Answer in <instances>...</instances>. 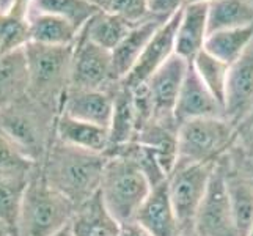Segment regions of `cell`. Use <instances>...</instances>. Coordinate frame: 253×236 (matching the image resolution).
Listing matches in <instances>:
<instances>
[{
  "label": "cell",
  "instance_id": "1",
  "mask_svg": "<svg viewBox=\"0 0 253 236\" xmlns=\"http://www.w3.org/2000/svg\"><path fill=\"white\" fill-rule=\"evenodd\" d=\"M107 156L54 141L40 170L50 188L65 195L76 208L99 192Z\"/></svg>",
  "mask_w": 253,
  "mask_h": 236
},
{
  "label": "cell",
  "instance_id": "2",
  "mask_svg": "<svg viewBox=\"0 0 253 236\" xmlns=\"http://www.w3.org/2000/svg\"><path fill=\"white\" fill-rule=\"evenodd\" d=\"M151 188L146 173L130 154L117 153L107 156L99 195L120 224L135 221L138 209L151 192Z\"/></svg>",
  "mask_w": 253,
  "mask_h": 236
},
{
  "label": "cell",
  "instance_id": "3",
  "mask_svg": "<svg viewBox=\"0 0 253 236\" xmlns=\"http://www.w3.org/2000/svg\"><path fill=\"white\" fill-rule=\"evenodd\" d=\"M58 117L60 113L41 106L27 94L0 110V129L32 162L40 165L55 141Z\"/></svg>",
  "mask_w": 253,
  "mask_h": 236
},
{
  "label": "cell",
  "instance_id": "4",
  "mask_svg": "<svg viewBox=\"0 0 253 236\" xmlns=\"http://www.w3.org/2000/svg\"><path fill=\"white\" fill-rule=\"evenodd\" d=\"M74 46H46L29 43L25 46L29 65V98L57 113H62L69 90Z\"/></svg>",
  "mask_w": 253,
  "mask_h": 236
},
{
  "label": "cell",
  "instance_id": "5",
  "mask_svg": "<svg viewBox=\"0 0 253 236\" xmlns=\"http://www.w3.org/2000/svg\"><path fill=\"white\" fill-rule=\"evenodd\" d=\"M76 206L47 185L40 165L33 170L21 208L16 236H52L71 224Z\"/></svg>",
  "mask_w": 253,
  "mask_h": 236
},
{
  "label": "cell",
  "instance_id": "6",
  "mask_svg": "<svg viewBox=\"0 0 253 236\" xmlns=\"http://www.w3.org/2000/svg\"><path fill=\"white\" fill-rule=\"evenodd\" d=\"M238 129L225 117L195 118L178 128L176 164H217L238 142Z\"/></svg>",
  "mask_w": 253,
  "mask_h": 236
},
{
  "label": "cell",
  "instance_id": "7",
  "mask_svg": "<svg viewBox=\"0 0 253 236\" xmlns=\"http://www.w3.org/2000/svg\"><path fill=\"white\" fill-rule=\"evenodd\" d=\"M217 164H176L169 177V192L178 216L181 236L194 229L195 217L209 189Z\"/></svg>",
  "mask_w": 253,
  "mask_h": 236
},
{
  "label": "cell",
  "instance_id": "8",
  "mask_svg": "<svg viewBox=\"0 0 253 236\" xmlns=\"http://www.w3.org/2000/svg\"><path fill=\"white\" fill-rule=\"evenodd\" d=\"M120 82L113 69L112 52L94 45L79 33L74 45L69 89L110 90Z\"/></svg>",
  "mask_w": 253,
  "mask_h": 236
},
{
  "label": "cell",
  "instance_id": "9",
  "mask_svg": "<svg viewBox=\"0 0 253 236\" xmlns=\"http://www.w3.org/2000/svg\"><path fill=\"white\" fill-rule=\"evenodd\" d=\"M187 68L189 62L186 58L173 54L145 84H142L148 94V99H150L153 121L176 123L174 107H176Z\"/></svg>",
  "mask_w": 253,
  "mask_h": 236
},
{
  "label": "cell",
  "instance_id": "10",
  "mask_svg": "<svg viewBox=\"0 0 253 236\" xmlns=\"http://www.w3.org/2000/svg\"><path fill=\"white\" fill-rule=\"evenodd\" d=\"M190 236H239L226 195L223 173L217 162L209 189L198 209ZM187 236V235H186Z\"/></svg>",
  "mask_w": 253,
  "mask_h": 236
},
{
  "label": "cell",
  "instance_id": "11",
  "mask_svg": "<svg viewBox=\"0 0 253 236\" xmlns=\"http://www.w3.org/2000/svg\"><path fill=\"white\" fill-rule=\"evenodd\" d=\"M225 117L238 133L253 123V41L230 68Z\"/></svg>",
  "mask_w": 253,
  "mask_h": 236
},
{
  "label": "cell",
  "instance_id": "12",
  "mask_svg": "<svg viewBox=\"0 0 253 236\" xmlns=\"http://www.w3.org/2000/svg\"><path fill=\"white\" fill-rule=\"evenodd\" d=\"M181 14L182 8L174 13L167 22L161 25L146 45L142 55L138 57L134 68L130 69L125 79H121V84L126 85L127 89H135V87L145 84L174 54Z\"/></svg>",
  "mask_w": 253,
  "mask_h": 236
},
{
  "label": "cell",
  "instance_id": "13",
  "mask_svg": "<svg viewBox=\"0 0 253 236\" xmlns=\"http://www.w3.org/2000/svg\"><path fill=\"white\" fill-rule=\"evenodd\" d=\"M206 117H225V107L214 98V94L200 79L192 62H189L176 107H174V120L181 125L189 120Z\"/></svg>",
  "mask_w": 253,
  "mask_h": 236
},
{
  "label": "cell",
  "instance_id": "14",
  "mask_svg": "<svg viewBox=\"0 0 253 236\" xmlns=\"http://www.w3.org/2000/svg\"><path fill=\"white\" fill-rule=\"evenodd\" d=\"M117 85L110 90L69 89L65 96L62 113L109 129L113 117V107H115Z\"/></svg>",
  "mask_w": 253,
  "mask_h": 236
},
{
  "label": "cell",
  "instance_id": "15",
  "mask_svg": "<svg viewBox=\"0 0 253 236\" xmlns=\"http://www.w3.org/2000/svg\"><path fill=\"white\" fill-rule=\"evenodd\" d=\"M135 221L151 236H181L179 221L169 192V180L151 188Z\"/></svg>",
  "mask_w": 253,
  "mask_h": 236
},
{
  "label": "cell",
  "instance_id": "16",
  "mask_svg": "<svg viewBox=\"0 0 253 236\" xmlns=\"http://www.w3.org/2000/svg\"><path fill=\"white\" fill-rule=\"evenodd\" d=\"M138 131H140V120H138L132 90L120 81L115 89V107H113V117L109 128L110 142L106 156L135 142Z\"/></svg>",
  "mask_w": 253,
  "mask_h": 236
},
{
  "label": "cell",
  "instance_id": "17",
  "mask_svg": "<svg viewBox=\"0 0 253 236\" xmlns=\"http://www.w3.org/2000/svg\"><path fill=\"white\" fill-rule=\"evenodd\" d=\"M208 6L209 3H187L182 8L174 54L186 58L187 62H194V58L205 49L208 38Z\"/></svg>",
  "mask_w": 253,
  "mask_h": 236
},
{
  "label": "cell",
  "instance_id": "18",
  "mask_svg": "<svg viewBox=\"0 0 253 236\" xmlns=\"http://www.w3.org/2000/svg\"><path fill=\"white\" fill-rule=\"evenodd\" d=\"M167 21L161 19V17H156V16H150L148 19L135 24L132 30L125 37V40L112 50L113 69H115V74L120 81L129 74V71L134 68L138 57H140L142 52L145 50L146 45L153 38V35Z\"/></svg>",
  "mask_w": 253,
  "mask_h": 236
},
{
  "label": "cell",
  "instance_id": "19",
  "mask_svg": "<svg viewBox=\"0 0 253 236\" xmlns=\"http://www.w3.org/2000/svg\"><path fill=\"white\" fill-rule=\"evenodd\" d=\"M29 65L25 47L0 57V110L29 94Z\"/></svg>",
  "mask_w": 253,
  "mask_h": 236
},
{
  "label": "cell",
  "instance_id": "20",
  "mask_svg": "<svg viewBox=\"0 0 253 236\" xmlns=\"http://www.w3.org/2000/svg\"><path fill=\"white\" fill-rule=\"evenodd\" d=\"M55 139L63 143L86 151L106 154L109 150V129L98 125L76 120L66 113H60L55 126Z\"/></svg>",
  "mask_w": 253,
  "mask_h": 236
},
{
  "label": "cell",
  "instance_id": "21",
  "mask_svg": "<svg viewBox=\"0 0 253 236\" xmlns=\"http://www.w3.org/2000/svg\"><path fill=\"white\" fill-rule=\"evenodd\" d=\"M74 236H120L121 224L110 214L99 192L76 209L71 221Z\"/></svg>",
  "mask_w": 253,
  "mask_h": 236
},
{
  "label": "cell",
  "instance_id": "22",
  "mask_svg": "<svg viewBox=\"0 0 253 236\" xmlns=\"http://www.w3.org/2000/svg\"><path fill=\"white\" fill-rule=\"evenodd\" d=\"M27 21L30 43H38V45L74 46L81 33L71 22L54 14L29 11Z\"/></svg>",
  "mask_w": 253,
  "mask_h": 236
},
{
  "label": "cell",
  "instance_id": "23",
  "mask_svg": "<svg viewBox=\"0 0 253 236\" xmlns=\"http://www.w3.org/2000/svg\"><path fill=\"white\" fill-rule=\"evenodd\" d=\"M135 24L129 22L123 16L101 10L96 13L91 19L85 24L81 30V35L86 40H90L94 45H98L107 50H113L126 35L132 30Z\"/></svg>",
  "mask_w": 253,
  "mask_h": 236
},
{
  "label": "cell",
  "instance_id": "24",
  "mask_svg": "<svg viewBox=\"0 0 253 236\" xmlns=\"http://www.w3.org/2000/svg\"><path fill=\"white\" fill-rule=\"evenodd\" d=\"M253 25L252 0H215L208 6V35Z\"/></svg>",
  "mask_w": 253,
  "mask_h": 236
},
{
  "label": "cell",
  "instance_id": "25",
  "mask_svg": "<svg viewBox=\"0 0 253 236\" xmlns=\"http://www.w3.org/2000/svg\"><path fill=\"white\" fill-rule=\"evenodd\" d=\"M253 41V25L242 29L222 30L208 35L205 50L230 66L246 52Z\"/></svg>",
  "mask_w": 253,
  "mask_h": 236
},
{
  "label": "cell",
  "instance_id": "26",
  "mask_svg": "<svg viewBox=\"0 0 253 236\" xmlns=\"http://www.w3.org/2000/svg\"><path fill=\"white\" fill-rule=\"evenodd\" d=\"M99 10L101 6L93 3L91 0H33L30 8V11L63 17L79 32Z\"/></svg>",
  "mask_w": 253,
  "mask_h": 236
},
{
  "label": "cell",
  "instance_id": "27",
  "mask_svg": "<svg viewBox=\"0 0 253 236\" xmlns=\"http://www.w3.org/2000/svg\"><path fill=\"white\" fill-rule=\"evenodd\" d=\"M192 65H194L195 71L209 89V92L214 94V98L225 107L231 66L217 57L211 55L205 49L194 58Z\"/></svg>",
  "mask_w": 253,
  "mask_h": 236
},
{
  "label": "cell",
  "instance_id": "28",
  "mask_svg": "<svg viewBox=\"0 0 253 236\" xmlns=\"http://www.w3.org/2000/svg\"><path fill=\"white\" fill-rule=\"evenodd\" d=\"M30 177L0 178V221L8 225V229L13 232L14 236Z\"/></svg>",
  "mask_w": 253,
  "mask_h": 236
},
{
  "label": "cell",
  "instance_id": "29",
  "mask_svg": "<svg viewBox=\"0 0 253 236\" xmlns=\"http://www.w3.org/2000/svg\"><path fill=\"white\" fill-rule=\"evenodd\" d=\"M37 164L32 162L0 129V178L30 177Z\"/></svg>",
  "mask_w": 253,
  "mask_h": 236
},
{
  "label": "cell",
  "instance_id": "30",
  "mask_svg": "<svg viewBox=\"0 0 253 236\" xmlns=\"http://www.w3.org/2000/svg\"><path fill=\"white\" fill-rule=\"evenodd\" d=\"M30 43L27 17L6 13L0 16V47L2 55L6 52L22 49Z\"/></svg>",
  "mask_w": 253,
  "mask_h": 236
},
{
  "label": "cell",
  "instance_id": "31",
  "mask_svg": "<svg viewBox=\"0 0 253 236\" xmlns=\"http://www.w3.org/2000/svg\"><path fill=\"white\" fill-rule=\"evenodd\" d=\"M102 10L123 16L132 24H138L151 16L148 11V0H107Z\"/></svg>",
  "mask_w": 253,
  "mask_h": 236
},
{
  "label": "cell",
  "instance_id": "32",
  "mask_svg": "<svg viewBox=\"0 0 253 236\" xmlns=\"http://www.w3.org/2000/svg\"><path fill=\"white\" fill-rule=\"evenodd\" d=\"M184 5L186 0H148V11L151 16L167 21L181 8H184Z\"/></svg>",
  "mask_w": 253,
  "mask_h": 236
},
{
  "label": "cell",
  "instance_id": "33",
  "mask_svg": "<svg viewBox=\"0 0 253 236\" xmlns=\"http://www.w3.org/2000/svg\"><path fill=\"white\" fill-rule=\"evenodd\" d=\"M238 145H239L241 150L253 161V123L239 131Z\"/></svg>",
  "mask_w": 253,
  "mask_h": 236
},
{
  "label": "cell",
  "instance_id": "34",
  "mask_svg": "<svg viewBox=\"0 0 253 236\" xmlns=\"http://www.w3.org/2000/svg\"><path fill=\"white\" fill-rule=\"evenodd\" d=\"M120 236H151L137 221L121 224Z\"/></svg>",
  "mask_w": 253,
  "mask_h": 236
},
{
  "label": "cell",
  "instance_id": "35",
  "mask_svg": "<svg viewBox=\"0 0 253 236\" xmlns=\"http://www.w3.org/2000/svg\"><path fill=\"white\" fill-rule=\"evenodd\" d=\"M13 5H14V0H0V16L10 13Z\"/></svg>",
  "mask_w": 253,
  "mask_h": 236
},
{
  "label": "cell",
  "instance_id": "36",
  "mask_svg": "<svg viewBox=\"0 0 253 236\" xmlns=\"http://www.w3.org/2000/svg\"><path fill=\"white\" fill-rule=\"evenodd\" d=\"M0 236H14L13 232L8 229V225L3 221H0Z\"/></svg>",
  "mask_w": 253,
  "mask_h": 236
},
{
  "label": "cell",
  "instance_id": "37",
  "mask_svg": "<svg viewBox=\"0 0 253 236\" xmlns=\"http://www.w3.org/2000/svg\"><path fill=\"white\" fill-rule=\"evenodd\" d=\"M52 236H74V235H73V230H71V225H66L63 230H60L58 233L52 235Z\"/></svg>",
  "mask_w": 253,
  "mask_h": 236
},
{
  "label": "cell",
  "instance_id": "38",
  "mask_svg": "<svg viewBox=\"0 0 253 236\" xmlns=\"http://www.w3.org/2000/svg\"><path fill=\"white\" fill-rule=\"evenodd\" d=\"M215 2V0H186V5L187 3H211Z\"/></svg>",
  "mask_w": 253,
  "mask_h": 236
},
{
  "label": "cell",
  "instance_id": "39",
  "mask_svg": "<svg viewBox=\"0 0 253 236\" xmlns=\"http://www.w3.org/2000/svg\"><path fill=\"white\" fill-rule=\"evenodd\" d=\"M91 2H93V3H96V5H99V6L102 8V6H104V3H106L107 0H91Z\"/></svg>",
  "mask_w": 253,
  "mask_h": 236
},
{
  "label": "cell",
  "instance_id": "40",
  "mask_svg": "<svg viewBox=\"0 0 253 236\" xmlns=\"http://www.w3.org/2000/svg\"><path fill=\"white\" fill-rule=\"evenodd\" d=\"M247 236H253V225H252V229H250V232L247 233Z\"/></svg>",
  "mask_w": 253,
  "mask_h": 236
},
{
  "label": "cell",
  "instance_id": "41",
  "mask_svg": "<svg viewBox=\"0 0 253 236\" xmlns=\"http://www.w3.org/2000/svg\"><path fill=\"white\" fill-rule=\"evenodd\" d=\"M0 57H2V47H0Z\"/></svg>",
  "mask_w": 253,
  "mask_h": 236
},
{
  "label": "cell",
  "instance_id": "42",
  "mask_svg": "<svg viewBox=\"0 0 253 236\" xmlns=\"http://www.w3.org/2000/svg\"><path fill=\"white\" fill-rule=\"evenodd\" d=\"M252 2H253V0H252Z\"/></svg>",
  "mask_w": 253,
  "mask_h": 236
}]
</instances>
